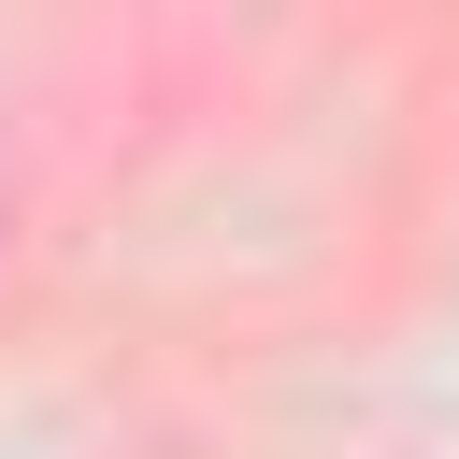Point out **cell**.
Instances as JSON below:
<instances>
[{
  "label": "cell",
  "instance_id": "cell-1",
  "mask_svg": "<svg viewBox=\"0 0 459 459\" xmlns=\"http://www.w3.org/2000/svg\"><path fill=\"white\" fill-rule=\"evenodd\" d=\"M0 230H14V172H0Z\"/></svg>",
  "mask_w": 459,
  "mask_h": 459
}]
</instances>
